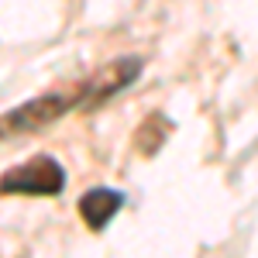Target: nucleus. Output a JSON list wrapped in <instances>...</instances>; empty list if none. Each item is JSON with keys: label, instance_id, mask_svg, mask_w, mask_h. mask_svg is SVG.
Masks as SVG:
<instances>
[{"label": "nucleus", "instance_id": "f257e3e1", "mask_svg": "<svg viewBox=\"0 0 258 258\" xmlns=\"http://www.w3.org/2000/svg\"><path fill=\"white\" fill-rule=\"evenodd\" d=\"M86 93H90V80L76 83V86H59V90H52L45 97H35V100H28V103H21V107H14L11 114L0 117V141L48 127L52 120L69 114L73 107H83Z\"/></svg>", "mask_w": 258, "mask_h": 258}, {"label": "nucleus", "instance_id": "f03ea898", "mask_svg": "<svg viewBox=\"0 0 258 258\" xmlns=\"http://www.w3.org/2000/svg\"><path fill=\"white\" fill-rule=\"evenodd\" d=\"M66 186V172L55 159L48 155H35V159L14 165L11 172L0 176V197L11 193H24V197H55Z\"/></svg>", "mask_w": 258, "mask_h": 258}, {"label": "nucleus", "instance_id": "7ed1b4c3", "mask_svg": "<svg viewBox=\"0 0 258 258\" xmlns=\"http://www.w3.org/2000/svg\"><path fill=\"white\" fill-rule=\"evenodd\" d=\"M138 73H141V59H117V62H110L107 69H100L97 76L90 80V93H86V110L90 107H100L107 97H114V93H120L127 83H135L138 80Z\"/></svg>", "mask_w": 258, "mask_h": 258}, {"label": "nucleus", "instance_id": "20e7f679", "mask_svg": "<svg viewBox=\"0 0 258 258\" xmlns=\"http://www.w3.org/2000/svg\"><path fill=\"white\" fill-rule=\"evenodd\" d=\"M120 207H124V193H117V189H90L80 197V214L93 231H103L110 217L120 214Z\"/></svg>", "mask_w": 258, "mask_h": 258}, {"label": "nucleus", "instance_id": "39448f33", "mask_svg": "<svg viewBox=\"0 0 258 258\" xmlns=\"http://www.w3.org/2000/svg\"><path fill=\"white\" fill-rule=\"evenodd\" d=\"M172 135V124L162 117V114H152V117H145V124L138 127V135H135V145H138L141 155H155L165 138Z\"/></svg>", "mask_w": 258, "mask_h": 258}]
</instances>
